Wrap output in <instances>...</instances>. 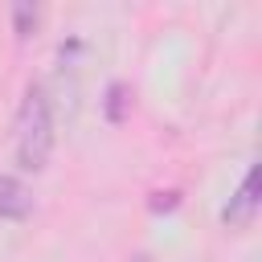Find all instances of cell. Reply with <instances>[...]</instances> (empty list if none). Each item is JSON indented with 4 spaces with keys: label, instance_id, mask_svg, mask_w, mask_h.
Listing matches in <instances>:
<instances>
[{
    "label": "cell",
    "instance_id": "cell-2",
    "mask_svg": "<svg viewBox=\"0 0 262 262\" xmlns=\"http://www.w3.org/2000/svg\"><path fill=\"white\" fill-rule=\"evenodd\" d=\"M258 184H262V168L254 164L250 172H246V180H242V188L229 196V205L221 209V221L229 225V229H246L250 221H254V213H258Z\"/></svg>",
    "mask_w": 262,
    "mask_h": 262
},
{
    "label": "cell",
    "instance_id": "cell-4",
    "mask_svg": "<svg viewBox=\"0 0 262 262\" xmlns=\"http://www.w3.org/2000/svg\"><path fill=\"white\" fill-rule=\"evenodd\" d=\"M127 102H131V90L123 82H111L106 86V119L111 123H123L127 119Z\"/></svg>",
    "mask_w": 262,
    "mask_h": 262
},
{
    "label": "cell",
    "instance_id": "cell-6",
    "mask_svg": "<svg viewBox=\"0 0 262 262\" xmlns=\"http://www.w3.org/2000/svg\"><path fill=\"white\" fill-rule=\"evenodd\" d=\"M151 209H156V213H164V209H176V192H160V196L151 201Z\"/></svg>",
    "mask_w": 262,
    "mask_h": 262
},
{
    "label": "cell",
    "instance_id": "cell-3",
    "mask_svg": "<svg viewBox=\"0 0 262 262\" xmlns=\"http://www.w3.org/2000/svg\"><path fill=\"white\" fill-rule=\"evenodd\" d=\"M33 209V192L16 180V176H0V217L4 221H20Z\"/></svg>",
    "mask_w": 262,
    "mask_h": 262
},
{
    "label": "cell",
    "instance_id": "cell-1",
    "mask_svg": "<svg viewBox=\"0 0 262 262\" xmlns=\"http://www.w3.org/2000/svg\"><path fill=\"white\" fill-rule=\"evenodd\" d=\"M53 151V115L41 86H29L20 111H16V160L29 172H41Z\"/></svg>",
    "mask_w": 262,
    "mask_h": 262
},
{
    "label": "cell",
    "instance_id": "cell-5",
    "mask_svg": "<svg viewBox=\"0 0 262 262\" xmlns=\"http://www.w3.org/2000/svg\"><path fill=\"white\" fill-rule=\"evenodd\" d=\"M12 20H16V37H29L33 25H37V8L33 4H16L12 8Z\"/></svg>",
    "mask_w": 262,
    "mask_h": 262
}]
</instances>
